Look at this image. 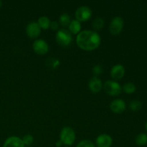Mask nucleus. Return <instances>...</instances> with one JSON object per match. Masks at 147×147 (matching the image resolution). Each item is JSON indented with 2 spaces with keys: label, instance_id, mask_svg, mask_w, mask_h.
I'll list each match as a JSON object with an SVG mask.
<instances>
[{
  "label": "nucleus",
  "instance_id": "obj_5",
  "mask_svg": "<svg viewBox=\"0 0 147 147\" xmlns=\"http://www.w3.org/2000/svg\"><path fill=\"white\" fill-rule=\"evenodd\" d=\"M92 15L91 9L87 6H81L78 7L76 11V17L78 21H87Z\"/></svg>",
  "mask_w": 147,
  "mask_h": 147
},
{
  "label": "nucleus",
  "instance_id": "obj_28",
  "mask_svg": "<svg viewBox=\"0 0 147 147\" xmlns=\"http://www.w3.org/2000/svg\"><path fill=\"white\" fill-rule=\"evenodd\" d=\"M67 147H68V146H67Z\"/></svg>",
  "mask_w": 147,
  "mask_h": 147
},
{
  "label": "nucleus",
  "instance_id": "obj_11",
  "mask_svg": "<svg viewBox=\"0 0 147 147\" xmlns=\"http://www.w3.org/2000/svg\"><path fill=\"white\" fill-rule=\"evenodd\" d=\"M3 147H24V144L18 136H10L6 139Z\"/></svg>",
  "mask_w": 147,
  "mask_h": 147
},
{
  "label": "nucleus",
  "instance_id": "obj_22",
  "mask_svg": "<svg viewBox=\"0 0 147 147\" xmlns=\"http://www.w3.org/2000/svg\"><path fill=\"white\" fill-rule=\"evenodd\" d=\"M22 140L23 143H24V145H30L33 142L34 139H33V136H32V135L27 134L23 136Z\"/></svg>",
  "mask_w": 147,
  "mask_h": 147
},
{
  "label": "nucleus",
  "instance_id": "obj_15",
  "mask_svg": "<svg viewBox=\"0 0 147 147\" xmlns=\"http://www.w3.org/2000/svg\"><path fill=\"white\" fill-rule=\"evenodd\" d=\"M37 24H39L40 28L44 29V30H47V29H48L50 26V20H49L48 17H46V16H42V17H40V18L38 19Z\"/></svg>",
  "mask_w": 147,
  "mask_h": 147
},
{
  "label": "nucleus",
  "instance_id": "obj_6",
  "mask_svg": "<svg viewBox=\"0 0 147 147\" xmlns=\"http://www.w3.org/2000/svg\"><path fill=\"white\" fill-rule=\"evenodd\" d=\"M123 27V20L120 17H115L111 20L110 23V30L111 33L113 35H117L122 31Z\"/></svg>",
  "mask_w": 147,
  "mask_h": 147
},
{
  "label": "nucleus",
  "instance_id": "obj_26",
  "mask_svg": "<svg viewBox=\"0 0 147 147\" xmlns=\"http://www.w3.org/2000/svg\"><path fill=\"white\" fill-rule=\"evenodd\" d=\"M1 5H2V2H1V1H0V7H1Z\"/></svg>",
  "mask_w": 147,
  "mask_h": 147
},
{
  "label": "nucleus",
  "instance_id": "obj_25",
  "mask_svg": "<svg viewBox=\"0 0 147 147\" xmlns=\"http://www.w3.org/2000/svg\"><path fill=\"white\" fill-rule=\"evenodd\" d=\"M62 142H61V141H59V142H57V143H56V146H57V147H60V146H62Z\"/></svg>",
  "mask_w": 147,
  "mask_h": 147
},
{
  "label": "nucleus",
  "instance_id": "obj_1",
  "mask_svg": "<svg viewBox=\"0 0 147 147\" xmlns=\"http://www.w3.org/2000/svg\"><path fill=\"white\" fill-rule=\"evenodd\" d=\"M76 42L80 48L86 51H90L98 47L101 42V39L96 32L83 30L77 35Z\"/></svg>",
  "mask_w": 147,
  "mask_h": 147
},
{
  "label": "nucleus",
  "instance_id": "obj_16",
  "mask_svg": "<svg viewBox=\"0 0 147 147\" xmlns=\"http://www.w3.org/2000/svg\"><path fill=\"white\" fill-rule=\"evenodd\" d=\"M136 144L138 146H144L147 144V134H139L136 137Z\"/></svg>",
  "mask_w": 147,
  "mask_h": 147
},
{
  "label": "nucleus",
  "instance_id": "obj_10",
  "mask_svg": "<svg viewBox=\"0 0 147 147\" xmlns=\"http://www.w3.org/2000/svg\"><path fill=\"white\" fill-rule=\"evenodd\" d=\"M111 110L116 113H121L126 109V103L121 99H115L111 103Z\"/></svg>",
  "mask_w": 147,
  "mask_h": 147
},
{
  "label": "nucleus",
  "instance_id": "obj_3",
  "mask_svg": "<svg viewBox=\"0 0 147 147\" xmlns=\"http://www.w3.org/2000/svg\"><path fill=\"white\" fill-rule=\"evenodd\" d=\"M72 34L65 29H60L56 34V41L60 45L66 47L72 42Z\"/></svg>",
  "mask_w": 147,
  "mask_h": 147
},
{
  "label": "nucleus",
  "instance_id": "obj_23",
  "mask_svg": "<svg viewBox=\"0 0 147 147\" xmlns=\"http://www.w3.org/2000/svg\"><path fill=\"white\" fill-rule=\"evenodd\" d=\"M103 72V68L100 65H95L93 68V74L96 75V76H98L100 73Z\"/></svg>",
  "mask_w": 147,
  "mask_h": 147
},
{
  "label": "nucleus",
  "instance_id": "obj_9",
  "mask_svg": "<svg viewBox=\"0 0 147 147\" xmlns=\"http://www.w3.org/2000/svg\"><path fill=\"white\" fill-rule=\"evenodd\" d=\"M113 143V139L109 135L101 134L97 137L96 144L97 147H111Z\"/></svg>",
  "mask_w": 147,
  "mask_h": 147
},
{
  "label": "nucleus",
  "instance_id": "obj_7",
  "mask_svg": "<svg viewBox=\"0 0 147 147\" xmlns=\"http://www.w3.org/2000/svg\"><path fill=\"white\" fill-rule=\"evenodd\" d=\"M41 32V28L36 22H32L26 27V34L30 38H37Z\"/></svg>",
  "mask_w": 147,
  "mask_h": 147
},
{
  "label": "nucleus",
  "instance_id": "obj_19",
  "mask_svg": "<svg viewBox=\"0 0 147 147\" xmlns=\"http://www.w3.org/2000/svg\"><path fill=\"white\" fill-rule=\"evenodd\" d=\"M59 21H60V24H61L62 26L66 27V26H68L69 24L70 23V16H69V14L64 13V14L60 15Z\"/></svg>",
  "mask_w": 147,
  "mask_h": 147
},
{
  "label": "nucleus",
  "instance_id": "obj_18",
  "mask_svg": "<svg viewBox=\"0 0 147 147\" xmlns=\"http://www.w3.org/2000/svg\"><path fill=\"white\" fill-rule=\"evenodd\" d=\"M136 86L132 83H127L123 86V90L128 94H131L136 91Z\"/></svg>",
  "mask_w": 147,
  "mask_h": 147
},
{
  "label": "nucleus",
  "instance_id": "obj_24",
  "mask_svg": "<svg viewBox=\"0 0 147 147\" xmlns=\"http://www.w3.org/2000/svg\"><path fill=\"white\" fill-rule=\"evenodd\" d=\"M50 27H51L53 30H57L59 28V24L57 22L53 21V22H50Z\"/></svg>",
  "mask_w": 147,
  "mask_h": 147
},
{
  "label": "nucleus",
  "instance_id": "obj_13",
  "mask_svg": "<svg viewBox=\"0 0 147 147\" xmlns=\"http://www.w3.org/2000/svg\"><path fill=\"white\" fill-rule=\"evenodd\" d=\"M88 88L93 93H98L102 89V82L98 78L93 77L89 80Z\"/></svg>",
  "mask_w": 147,
  "mask_h": 147
},
{
  "label": "nucleus",
  "instance_id": "obj_20",
  "mask_svg": "<svg viewBox=\"0 0 147 147\" xmlns=\"http://www.w3.org/2000/svg\"><path fill=\"white\" fill-rule=\"evenodd\" d=\"M129 108L133 111H137L140 110L142 108V103L139 100H134L129 103Z\"/></svg>",
  "mask_w": 147,
  "mask_h": 147
},
{
  "label": "nucleus",
  "instance_id": "obj_8",
  "mask_svg": "<svg viewBox=\"0 0 147 147\" xmlns=\"http://www.w3.org/2000/svg\"><path fill=\"white\" fill-rule=\"evenodd\" d=\"M32 48L36 53L39 55H45L48 52L49 46L45 40L42 39L36 40L33 42Z\"/></svg>",
  "mask_w": 147,
  "mask_h": 147
},
{
  "label": "nucleus",
  "instance_id": "obj_14",
  "mask_svg": "<svg viewBox=\"0 0 147 147\" xmlns=\"http://www.w3.org/2000/svg\"><path fill=\"white\" fill-rule=\"evenodd\" d=\"M68 27L70 32L74 34H78L79 32H80V29H81V24H80V22L78 21L77 20H73L70 21V23L69 24Z\"/></svg>",
  "mask_w": 147,
  "mask_h": 147
},
{
  "label": "nucleus",
  "instance_id": "obj_4",
  "mask_svg": "<svg viewBox=\"0 0 147 147\" xmlns=\"http://www.w3.org/2000/svg\"><path fill=\"white\" fill-rule=\"evenodd\" d=\"M105 92L112 96H116L121 93V86L119 83L113 80H107L103 85Z\"/></svg>",
  "mask_w": 147,
  "mask_h": 147
},
{
  "label": "nucleus",
  "instance_id": "obj_2",
  "mask_svg": "<svg viewBox=\"0 0 147 147\" xmlns=\"http://www.w3.org/2000/svg\"><path fill=\"white\" fill-rule=\"evenodd\" d=\"M60 141L65 145L70 146L76 140V134L72 128L65 126L61 130L60 135Z\"/></svg>",
  "mask_w": 147,
  "mask_h": 147
},
{
  "label": "nucleus",
  "instance_id": "obj_21",
  "mask_svg": "<svg viewBox=\"0 0 147 147\" xmlns=\"http://www.w3.org/2000/svg\"><path fill=\"white\" fill-rule=\"evenodd\" d=\"M76 147H96L94 144L89 140H83L78 144Z\"/></svg>",
  "mask_w": 147,
  "mask_h": 147
},
{
  "label": "nucleus",
  "instance_id": "obj_12",
  "mask_svg": "<svg viewBox=\"0 0 147 147\" xmlns=\"http://www.w3.org/2000/svg\"><path fill=\"white\" fill-rule=\"evenodd\" d=\"M125 74V68L122 65L118 64L113 66L111 70V76L114 80H120Z\"/></svg>",
  "mask_w": 147,
  "mask_h": 147
},
{
  "label": "nucleus",
  "instance_id": "obj_17",
  "mask_svg": "<svg viewBox=\"0 0 147 147\" xmlns=\"http://www.w3.org/2000/svg\"><path fill=\"white\" fill-rule=\"evenodd\" d=\"M103 25H104V21L101 17H98L93 20V27L94 30H100L103 27Z\"/></svg>",
  "mask_w": 147,
  "mask_h": 147
},
{
  "label": "nucleus",
  "instance_id": "obj_27",
  "mask_svg": "<svg viewBox=\"0 0 147 147\" xmlns=\"http://www.w3.org/2000/svg\"><path fill=\"white\" fill-rule=\"evenodd\" d=\"M145 127H146V131H147V121H146V125H145Z\"/></svg>",
  "mask_w": 147,
  "mask_h": 147
}]
</instances>
